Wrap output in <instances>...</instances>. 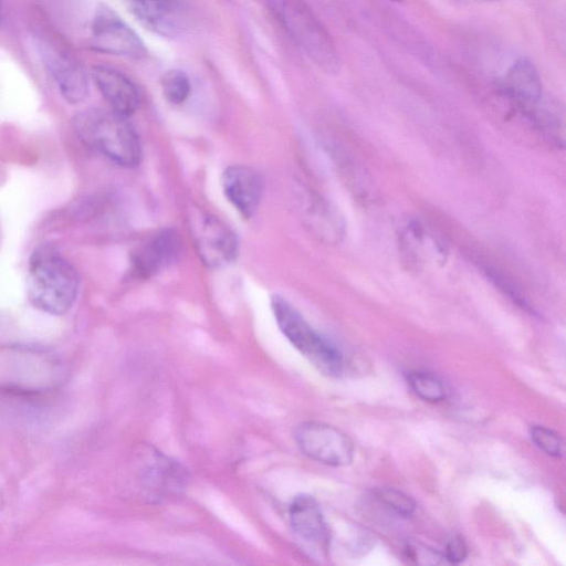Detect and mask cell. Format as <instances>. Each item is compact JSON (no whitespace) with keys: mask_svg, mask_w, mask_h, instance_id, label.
Segmentation results:
<instances>
[{"mask_svg":"<svg viewBox=\"0 0 566 566\" xmlns=\"http://www.w3.org/2000/svg\"><path fill=\"white\" fill-rule=\"evenodd\" d=\"M78 290L76 269L54 248L43 245L32 253L27 293L34 307L48 314L62 315L74 304Z\"/></svg>","mask_w":566,"mask_h":566,"instance_id":"6da1fadb","label":"cell"},{"mask_svg":"<svg viewBox=\"0 0 566 566\" xmlns=\"http://www.w3.org/2000/svg\"><path fill=\"white\" fill-rule=\"evenodd\" d=\"M80 138L118 166L132 168L140 163L142 143L126 117L113 111L86 109L74 119Z\"/></svg>","mask_w":566,"mask_h":566,"instance_id":"7a4b0ae2","label":"cell"},{"mask_svg":"<svg viewBox=\"0 0 566 566\" xmlns=\"http://www.w3.org/2000/svg\"><path fill=\"white\" fill-rule=\"evenodd\" d=\"M294 43L322 71H339L335 44L319 20L303 0H268Z\"/></svg>","mask_w":566,"mask_h":566,"instance_id":"3957f363","label":"cell"},{"mask_svg":"<svg viewBox=\"0 0 566 566\" xmlns=\"http://www.w3.org/2000/svg\"><path fill=\"white\" fill-rule=\"evenodd\" d=\"M271 308L282 334L315 368L331 377L343 373L342 353L317 334L289 301L273 295Z\"/></svg>","mask_w":566,"mask_h":566,"instance_id":"277c9868","label":"cell"},{"mask_svg":"<svg viewBox=\"0 0 566 566\" xmlns=\"http://www.w3.org/2000/svg\"><path fill=\"white\" fill-rule=\"evenodd\" d=\"M136 478L142 500L157 503L181 493L188 473L179 462L144 443L137 453Z\"/></svg>","mask_w":566,"mask_h":566,"instance_id":"5b68a950","label":"cell"},{"mask_svg":"<svg viewBox=\"0 0 566 566\" xmlns=\"http://www.w3.org/2000/svg\"><path fill=\"white\" fill-rule=\"evenodd\" d=\"M293 434L300 450L314 461L331 467H344L353 461L352 440L331 424L302 422L295 427Z\"/></svg>","mask_w":566,"mask_h":566,"instance_id":"8992f818","label":"cell"},{"mask_svg":"<svg viewBox=\"0 0 566 566\" xmlns=\"http://www.w3.org/2000/svg\"><path fill=\"white\" fill-rule=\"evenodd\" d=\"M196 251L207 266L218 269L232 263L239 244L234 232L217 217L199 213L191 222Z\"/></svg>","mask_w":566,"mask_h":566,"instance_id":"52a82bcc","label":"cell"},{"mask_svg":"<svg viewBox=\"0 0 566 566\" xmlns=\"http://www.w3.org/2000/svg\"><path fill=\"white\" fill-rule=\"evenodd\" d=\"M91 45L99 52L133 59L147 53L140 38L108 9H101L94 19Z\"/></svg>","mask_w":566,"mask_h":566,"instance_id":"ba28073f","label":"cell"},{"mask_svg":"<svg viewBox=\"0 0 566 566\" xmlns=\"http://www.w3.org/2000/svg\"><path fill=\"white\" fill-rule=\"evenodd\" d=\"M221 186L228 201L243 218L256 211L264 188L261 174L245 165L229 166L221 176Z\"/></svg>","mask_w":566,"mask_h":566,"instance_id":"9c48e42d","label":"cell"},{"mask_svg":"<svg viewBox=\"0 0 566 566\" xmlns=\"http://www.w3.org/2000/svg\"><path fill=\"white\" fill-rule=\"evenodd\" d=\"M44 62L61 94L69 103L82 102L88 91L87 76L82 66L64 49L42 44Z\"/></svg>","mask_w":566,"mask_h":566,"instance_id":"30bf717a","label":"cell"},{"mask_svg":"<svg viewBox=\"0 0 566 566\" xmlns=\"http://www.w3.org/2000/svg\"><path fill=\"white\" fill-rule=\"evenodd\" d=\"M181 241L172 229L151 237L132 254V271L139 279H149L171 264L179 255Z\"/></svg>","mask_w":566,"mask_h":566,"instance_id":"8fae6325","label":"cell"},{"mask_svg":"<svg viewBox=\"0 0 566 566\" xmlns=\"http://www.w3.org/2000/svg\"><path fill=\"white\" fill-rule=\"evenodd\" d=\"M92 76L114 113L128 118L137 111L139 93L126 75L108 66H95Z\"/></svg>","mask_w":566,"mask_h":566,"instance_id":"7c38bea8","label":"cell"},{"mask_svg":"<svg viewBox=\"0 0 566 566\" xmlns=\"http://www.w3.org/2000/svg\"><path fill=\"white\" fill-rule=\"evenodd\" d=\"M289 520L294 533L311 544L324 545L327 526L316 500L310 494H298L291 502Z\"/></svg>","mask_w":566,"mask_h":566,"instance_id":"4fadbf2b","label":"cell"},{"mask_svg":"<svg viewBox=\"0 0 566 566\" xmlns=\"http://www.w3.org/2000/svg\"><path fill=\"white\" fill-rule=\"evenodd\" d=\"M133 13L148 28L172 35L181 27V8L177 0H126Z\"/></svg>","mask_w":566,"mask_h":566,"instance_id":"5bb4252c","label":"cell"},{"mask_svg":"<svg viewBox=\"0 0 566 566\" xmlns=\"http://www.w3.org/2000/svg\"><path fill=\"white\" fill-rule=\"evenodd\" d=\"M504 84L509 94L521 103L531 104L541 96L539 73L527 57H520L511 65Z\"/></svg>","mask_w":566,"mask_h":566,"instance_id":"9a60e30c","label":"cell"},{"mask_svg":"<svg viewBox=\"0 0 566 566\" xmlns=\"http://www.w3.org/2000/svg\"><path fill=\"white\" fill-rule=\"evenodd\" d=\"M407 381L412 391L428 402L436 403L446 398V388L442 381L429 371H411L407 376Z\"/></svg>","mask_w":566,"mask_h":566,"instance_id":"2e32d148","label":"cell"},{"mask_svg":"<svg viewBox=\"0 0 566 566\" xmlns=\"http://www.w3.org/2000/svg\"><path fill=\"white\" fill-rule=\"evenodd\" d=\"M163 94L172 104L184 103L191 90L187 74L180 70H169L161 77Z\"/></svg>","mask_w":566,"mask_h":566,"instance_id":"e0dca14e","label":"cell"},{"mask_svg":"<svg viewBox=\"0 0 566 566\" xmlns=\"http://www.w3.org/2000/svg\"><path fill=\"white\" fill-rule=\"evenodd\" d=\"M376 496L384 505L400 516H409L415 512V501L399 490L382 488L377 490Z\"/></svg>","mask_w":566,"mask_h":566,"instance_id":"ac0fdd59","label":"cell"},{"mask_svg":"<svg viewBox=\"0 0 566 566\" xmlns=\"http://www.w3.org/2000/svg\"><path fill=\"white\" fill-rule=\"evenodd\" d=\"M530 432L533 442L543 452L554 458L563 455V439L556 432L542 426L532 427Z\"/></svg>","mask_w":566,"mask_h":566,"instance_id":"d6986e66","label":"cell"},{"mask_svg":"<svg viewBox=\"0 0 566 566\" xmlns=\"http://www.w3.org/2000/svg\"><path fill=\"white\" fill-rule=\"evenodd\" d=\"M468 555V546L461 536L451 537L446 546L444 558L450 563H460Z\"/></svg>","mask_w":566,"mask_h":566,"instance_id":"ffe728a7","label":"cell"},{"mask_svg":"<svg viewBox=\"0 0 566 566\" xmlns=\"http://www.w3.org/2000/svg\"><path fill=\"white\" fill-rule=\"evenodd\" d=\"M390 1H394V2H401L402 0H390Z\"/></svg>","mask_w":566,"mask_h":566,"instance_id":"44dd1931","label":"cell"},{"mask_svg":"<svg viewBox=\"0 0 566 566\" xmlns=\"http://www.w3.org/2000/svg\"><path fill=\"white\" fill-rule=\"evenodd\" d=\"M483 1H493V0H483Z\"/></svg>","mask_w":566,"mask_h":566,"instance_id":"7402d4cb","label":"cell"}]
</instances>
